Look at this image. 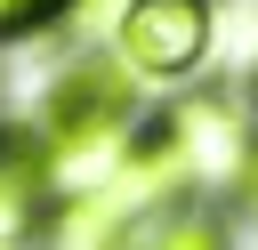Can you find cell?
Segmentation results:
<instances>
[{"label": "cell", "instance_id": "1", "mask_svg": "<svg viewBox=\"0 0 258 250\" xmlns=\"http://www.w3.org/2000/svg\"><path fill=\"white\" fill-rule=\"evenodd\" d=\"M137 153L153 161L161 185H250V161H258L242 113L234 105H210V97L169 105L153 121V137H137Z\"/></svg>", "mask_w": 258, "mask_h": 250}, {"label": "cell", "instance_id": "2", "mask_svg": "<svg viewBox=\"0 0 258 250\" xmlns=\"http://www.w3.org/2000/svg\"><path fill=\"white\" fill-rule=\"evenodd\" d=\"M113 56L121 73L177 81L210 56V0H129L113 16Z\"/></svg>", "mask_w": 258, "mask_h": 250}, {"label": "cell", "instance_id": "3", "mask_svg": "<svg viewBox=\"0 0 258 250\" xmlns=\"http://www.w3.org/2000/svg\"><path fill=\"white\" fill-rule=\"evenodd\" d=\"M161 194V177H153V161L137 153L113 185H97V194H73L64 210H56V226H48V250H121L129 242V218L145 210Z\"/></svg>", "mask_w": 258, "mask_h": 250}, {"label": "cell", "instance_id": "4", "mask_svg": "<svg viewBox=\"0 0 258 250\" xmlns=\"http://www.w3.org/2000/svg\"><path fill=\"white\" fill-rule=\"evenodd\" d=\"M40 194H48V177H40L32 137H0V242L40 218Z\"/></svg>", "mask_w": 258, "mask_h": 250}, {"label": "cell", "instance_id": "5", "mask_svg": "<svg viewBox=\"0 0 258 250\" xmlns=\"http://www.w3.org/2000/svg\"><path fill=\"white\" fill-rule=\"evenodd\" d=\"M145 250H226V234H218L210 218H177V226H161Z\"/></svg>", "mask_w": 258, "mask_h": 250}, {"label": "cell", "instance_id": "6", "mask_svg": "<svg viewBox=\"0 0 258 250\" xmlns=\"http://www.w3.org/2000/svg\"><path fill=\"white\" fill-rule=\"evenodd\" d=\"M56 8L48 0H0V40H24V32H40Z\"/></svg>", "mask_w": 258, "mask_h": 250}, {"label": "cell", "instance_id": "7", "mask_svg": "<svg viewBox=\"0 0 258 250\" xmlns=\"http://www.w3.org/2000/svg\"><path fill=\"white\" fill-rule=\"evenodd\" d=\"M242 89H250V113H258V56H250V81H242Z\"/></svg>", "mask_w": 258, "mask_h": 250}, {"label": "cell", "instance_id": "8", "mask_svg": "<svg viewBox=\"0 0 258 250\" xmlns=\"http://www.w3.org/2000/svg\"><path fill=\"white\" fill-rule=\"evenodd\" d=\"M250 202H258V161H250Z\"/></svg>", "mask_w": 258, "mask_h": 250}, {"label": "cell", "instance_id": "9", "mask_svg": "<svg viewBox=\"0 0 258 250\" xmlns=\"http://www.w3.org/2000/svg\"><path fill=\"white\" fill-rule=\"evenodd\" d=\"M48 8H73V0H48Z\"/></svg>", "mask_w": 258, "mask_h": 250}]
</instances>
